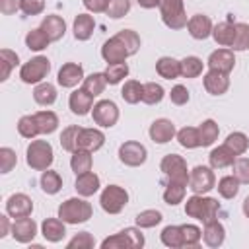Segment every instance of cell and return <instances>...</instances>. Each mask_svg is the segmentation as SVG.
<instances>
[{
    "label": "cell",
    "instance_id": "obj_1",
    "mask_svg": "<svg viewBox=\"0 0 249 249\" xmlns=\"http://www.w3.org/2000/svg\"><path fill=\"white\" fill-rule=\"evenodd\" d=\"M220 210V202L212 196H202V195H193L185 202V214L189 218L200 220L202 224L216 220V214Z\"/></svg>",
    "mask_w": 249,
    "mask_h": 249
},
{
    "label": "cell",
    "instance_id": "obj_2",
    "mask_svg": "<svg viewBox=\"0 0 249 249\" xmlns=\"http://www.w3.org/2000/svg\"><path fill=\"white\" fill-rule=\"evenodd\" d=\"M91 214H93L91 204L84 198H78V196L66 198L58 206V218L64 220L66 224H84L91 218Z\"/></svg>",
    "mask_w": 249,
    "mask_h": 249
},
{
    "label": "cell",
    "instance_id": "obj_3",
    "mask_svg": "<svg viewBox=\"0 0 249 249\" xmlns=\"http://www.w3.org/2000/svg\"><path fill=\"white\" fill-rule=\"evenodd\" d=\"M53 160H54V152L47 140H31L25 152V161L31 169L45 171L53 165Z\"/></svg>",
    "mask_w": 249,
    "mask_h": 249
},
{
    "label": "cell",
    "instance_id": "obj_4",
    "mask_svg": "<svg viewBox=\"0 0 249 249\" xmlns=\"http://www.w3.org/2000/svg\"><path fill=\"white\" fill-rule=\"evenodd\" d=\"M160 12H161V21L169 29H183V27H187L189 19H187V12H185L183 0H161Z\"/></svg>",
    "mask_w": 249,
    "mask_h": 249
},
{
    "label": "cell",
    "instance_id": "obj_5",
    "mask_svg": "<svg viewBox=\"0 0 249 249\" xmlns=\"http://www.w3.org/2000/svg\"><path fill=\"white\" fill-rule=\"evenodd\" d=\"M51 72V60L47 56H33L19 68V78L23 84H41Z\"/></svg>",
    "mask_w": 249,
    "mask_h": 249
},
{
    "label": "cell",
    "instance_id": "obj_6",
    "mask_svg": "<svg viewBox=\"0 0 249 249\" xmlns=\"http://www.w3.org/2000/svg\"><path fill=\"white\" fill-rule=\"evenodd\" d=\"M160 169L163 171L167 181L189 185V169H187V161L183 160V156H179V154L163 156V160L160 163Z\"/></svg>",
    "mask_w": 249,
    "mask_h": 249
},
{
    "label": "cell",
    "instance_id": "obj_7",
    "mask_svg": "<svg viewBox=\"0 0 249 249\" xmlns=\"http://www.w3.org/2000/svg\"><path fill=\"white\" fill-rule=\"evenodd\" d=\"M128 202V193L124 187H119V185H107L103 191H101V196H99V204L101 208L107 212V214H119Z\"/></svg>",
    "mask_w": 249,
    "mask_h": 249
},
{
    "label": "cell",
    "instance_id": "obj_8",
    "mask_svg": "<svg viewBox=\"0 0 249 249\" xmlns=\"http://www.w3.org/2000/svg\"><path fill=\"white\" fill-rule=\"evenodd\" d=\"M214 183H216V177H214L212 167L196 165V167H193V171L189 173V189H191L195 195H206L208 191L214 189Z\"/></svg>",
    "mask_w": 249,
    "mask_h": 249
},
{
    "label": "cell",
    "instance_id": "obj_9",
    "mask_svg": "<svg viewBox=\"0 0 249 249\" xmlns=\"http://www.w3.org/2000/svg\"><path fill=\"white\" fill-rule=\"evenodd\" d=\"M91 117H93V123L95 124H99L103 128H111L119 121V107L111 99H101V101L93 103Z\"/></svg>",
    "mask_w": 249,
    "mask_h": 249
},
{
    "label": "cell",
    "instance_id": "obj_10",
    "mask_svg": "<svg viewBox=\"0 0 249 249\" xmlns=\"http://www.w3.org/2000/svg\"><path fill=\"white\" fill-rule=\"evenodd\" d=\"M148 158V150L144 144L136 142V140H128V142H123L119 146V160L121 163L128 165V167H138L146 161Z\"/></svg>",
    "mask_w": 249,
    "mask_h": 249
},
{
    "label": "cell",
    "instance_id": "obj_11",
    "mask_svg": "<svg viewBox=\"0 0 249 249\" xmlns=\"http://www.w3.org/2000/svg\"><path fill=\"white\" fill-rule=\"evenodd\" d=\"M101 56H103V60H105L107 64H115V62H124L130 54H128L126 47L123 45V41H121L117 35H113L111 39H107V41L103 43V47H101Z\"/></svg>",
    "mask_w": 249,
    "mask_h": 249
},
{
    "label": "cell",
    "instance_id": "obj_12",
    "mask_svg": "<svg viewBox=\"0 0 249 249\" xmlns=\"http://www.w3.org/2000/svg\"><path fill=\"white\" fill-rule=\"evenodd\" d=\"M84 78L86 76H84L82 64H78V62H66V64L60 66L58 76H56V82L62 88H76L80 82H84Z\"/></svg>",
    "mask_w": 249,
    "mask_h": 249
},
{
    "label": "cell",
    "instance_id": "obj_13",
    "mask_svg": "<svg viewBox=\"0 0 249 249\" xmlns=\"http://www.w3.org/2000/svg\"><path fill=\"white\" fill-rule=\"evenodd\" d=\"M202 84H204V89L210 93V95H224L230 88V76L226 72H220V70H208L202 78Z\"/></svg>",
    "mask_w": 249,
    "mask_h": 249
},
{
    "label": "cell",
    "instance_id": "obj_14",
    "mask_svg": "<svg viewBox=\"0 0 249 249\" xmlns=\"http://www.w3.org/2000/svg\"><path fill=\"white\" fill-rule=\"evenodd\" d=\"M6 212L12 218H25L31 216L33 212V200L23 195V193H16L6 200Z\"/></svg>",
    "mask_w": 249,
    "mask_h": 249
},
{
    "label": "cell",
    "instance_id": "obj_15",
    "mask_svg": "<svg viewBox=\"0 0 249 249\" xmlns=\"http://www.w3.org/2000/svg\"><path fill=\"white\" fill-rule=\"evenodd\" d=\"M187 29H189V35H191L193 39L204 41V39H208V37L212 35L214 25H212V21H210L208 16H204V14H195V16L189 18Z\"/></svg>",
    "mask_w": 249,
    "mask_h": 249
},
{
    "label": "cell",
    "instance_id": "obj_16",
    "mask_svg": "<svg viewBox=\"0 0 249 249\" xmlns=\"http://www.w3.org/2000/svg\"><path fill=\"white\" fill-rule=\"evenodd\" d=\"M208 68L212 70H220V72H226L230 74L235 66V56H233V51L231 49H216L210 53L208 60H206Z\"/></svg>",
    "mask_w": 249,
    "mask_h": 249
},
{
    "label": "cell",
    "instance_id": "obj_17",
    "mask_svg": "<svg viewBox=\"0 0 249 249\" xmlns=\"http://www.w3.org/2000/svg\"><path fill=\"white\" fill-rule=\"evenodd\" d=\"M37 235V224L33 218H16L12 224V237L19 243H29Z\"/></svg>",
    "mask_w": 249,
    "mask_h": 249
},
{
    "label": "cell",
    "instance_id": "obj_18",
    "mask_svg": "<svg viewBox=\"0 0 249 249\" xmlns=\"http://www.w3.org/2000/svg\"><path fill=\"white\" fill-rule=\"evenodd\" d=\"M148 134H150V138L156 144H167L169 140H173V136L177 134V130H175V124L169 119H156L150 124Z\"/></svg>",
    "mask_w": 249,
    "mask_h": 249
},
{
    "label": "cell",
    "instance_id": "obj_19",
    "mask_svg": "<svg viewBox=\"0 0 249 249\" xmlns=\"http://www.w3.org/2000/svg\"><path fill=\"white\" fill-rule=\"evenodd\" d=\"M68 107H70V111H72L74 115L84 117V115H88V113L93 109V95H89L84 88H80V89H76V91L70 93V97H68Z\"/></svg>",
    "mask_w": 249,
    "mask_h": 249
},
{
    "label": "cell",
    "instance_id": "obj_20",
    "mask_svg": "<svg viewBox=\"0 0 249 249\" xmlns=\"http://www.w3.org/2000/svg\"><path fill=\"white\" fill-rule=\"evenodd\" d=\"M105 144V134L99 128H82L78 136V148L88 152H97Z\"/></svg>",
    "mask_w": 249,
    "mask_h": 249
},
{
    "label": "cell",
    "instance_id": "obj_21",
    "mask_svg": "<svg viewBox=\"0 0 249 249\" xmlns=\"http://www.w3.org/2000/svg\"><path fill=\"white\" fill-rule=\"evenodd\" d=\"M66 222L60 220V218H45L43 224H41V233L47 241L51 243H58L64 239L66 235Z\"/></svg>",
    "mask_w": 249,
    "mask_h": 249
},
{
    "label": "cell",
    "instance_id": "obj_22",
    "mask_svg": "<svg viewBox=\"0 0 249 249\" xmlns=\"http://www.w3.org/2000/svg\"><path fill=\"white\" fill-rule=\"evenodd\" d=\"M99 187H101V181L93 171H86V173L76 175L74 189H76V193L80 196H91V195H95L99 191Z\"/></svg>",
    "mask_w": 249,
    "mask_h": 249
},
{
    "label": "cell",
    "instance_id": "obj_23",
    "mask_svg": "<svg viewBox=\"0 0 249 249\" xmlns=\"http://www.w3.org/2000/svg\"><path fill=\"white\" fill-rule=\"evenodd\" d=\"M41 29L47 33V37H49L51 41H58V39H62L64 33H66V23H64V19H62L60 16L51 14V16H45V18H43Z\"/></svg>",
    "mask_w": 249,
    "mask_h": 249
},
{
    "label": "cell",
    "instance_id": "obj_24",
    "mask_svg": "<svg viewBox=\"0 0 249 249\" xmlns=\"http://www.w3.org/2000/svg\"><path fill=\"white\" fill-rule=\"evenodd\" d=\"M202 239L208 247H220L226 239V230L224 226L218 222V220H210L204 224V230H202Z\"/></svg>",
    "mask_w": 249,
    "mask_h": 249
},
{
    "label": "cell",
    "instance_id": "obj_25",
    "mask_svg": "<svg viewBox=\"0 0 249 249\" xmlns=\"http://www.w3.org/2000/svg\"><path fill=\"white\" fill-rule=\"evenodd\" d=\"M93 29H95V21L89 14H78L74 18L72 31H74V37L78 41H88L93 35Z\"/></svg>",
    "mask_w": 249,
    "mask_h": 249
},
{
    "label": "cell",
    "instance_id": "obj_26",
    "mask_svg": "<svg viewBox=\"0 0 249 249\" xmlns=\"http://www.w3.org/2000/svg\"><path fill=\"white\" fill-rule=\"evenodd\" d=\"M235 154L226 146V144H222V146H218V148H214L212 152H210V156H208V161H210V167L212 169H224V167H230L233 161H235Z\"/></svg>",
    "mask_w": 249,
    "mask_h": 249
},
{
    "label": "cell",
    "instance_id": "obj_27",
    "mask_svg": "<svg viewBox=\"0 0 249 249\" xmlns=\"http://www.w3.org/2000/svg\"><path fill=\"white\" fill-rule=\"evenodd\" d=\"M156 72L165 80H175L181 76V60H175L173 56H161L156 62Z\"/></svg>",
    "mask_w": 249,
    "mask_h": 249
},
{
    "label": "cell",
    "instance_id": "obj_28",
    "mask_svg": "<svg viewBox=\"0 0 249 249\" xmlns=\"http://www.w3.org/2000/svg\"><path fill=\"white\" fill-rule=\"evenodd\" d=\"M212 37L220 47H231L235 37V23H230V21L216 23L212 29Z\"/></svg>",
    "mask_w": 249,
    "mask_h": 249
},
{
    "label": "cell",
    "instance_id": "obj_29",
    "mask_svg": "<svg viewBox=\"0 0 249 249\" xmlns=\"http://www.w3.org/2000/svg\"><path fill=\"white\" fill-rule=\"evenodd\" d=\"M33 99H35V103H39L43 107L53 105L56 101V88L53 84H49V82H41L33 89Z\"/></svg>",
    "mask_w": 249,
    "mask_h": 249
},
{
    "label": "cell",
    "instance_id": "obj_30",
    "mask_svg": "<svg viewBox=\"0 0 249 249\" xmlns=\"http://www.w3.org/2000/svg\"><path fill=\"white\" fill-rule=\"evenodd\" d=\"M70 167L76 175L80 173H86V171H91V152L88 150H76L72 152V158H70Z\"/></svg>",
    "mask_w": 249,
    "mask_h": 249
},
{
    "label": "cell",
    "instance_id": "obj_31",
    "mask_svg": "<svg viewBox=\"0 0 249 249\" xmlns=\"http://www.w3.org/2000/svg\"><path fill=\"white\" fill-rule=\"evenodd\" d=\"M39 183H41L43 193H47V195H56L62 189V177L56 171H53V169H45L41 173Z\"/></svg>",
    "mask_w": 249,
    "mask_h": 249
},
{
    "label": "cell",
    "instance_id": "obj_32",
    "mask_svg": "<svg viewBox=\"0 0 249 249\" xmlns=\"http://www.w3.org/2000/svg\"><path fill=\"white\" fill-rule=\"evenodd\" d=\"M105 86H107V80H105V74L103 72H93V74L86 76L84 82H82V88L89 95H93V97H97L99 93H103Z\"/></svg>",
    "mask_w": 249,
    "mask_h": 249
},
{
    "label": "cell",
    "instance_id": "obj_33",
    "mask_svg": "<svg viewBox=\"0 0 249 249\" xmlns=\"http://www.w3.org/2000/svg\"><path fill=\"white\" fill-rule=\"evenodd\" d=\"M142 93H144V84H140L138 80L124 82V86L121 89V97L130 105H136L138 101H142Z\"/></svg>",
    "mask_w": 249,
    "mask_h": 249
},
{
    "label": "cell",
    "instance_id": "obj_34",
    "mask_svg": "<svg viewBox=\"0 0 249 249\" xmlns=\"http://www.w3.org/2000/svg\"><path fill=\"white\" fill-rule=\"evenodd\" d=\"M218 134H220V128H218L216 121H212V119H206V121H202V123H200V126H198L200 146H212V144L216 142Z\"/></svg>",
    "mask_w": 249,
    "mask_h": 249
},
{
    "label": "cell",
    "instance_id": "obj_35",
    "mask_svg": "<svg viewBox=\"0 0 249 249\" xmlns=\"http://www.w3.org/2000/svg\"><path fill=\"white\" fill-rule=\"evenodd\" d=\"M239 179L235 177V175H224L220 181H218V193H220V196L222 198H235L237 196V193H239Z\"/></svg>",
    "mask_w": 249,
    "mask_h": 249
},
{
    "label": "cell",
    "instance_id": "obj_36",
    "mask_svg": "<svg viewBox=\"0 0 249 249\" xmlns=\"http://www.w3.org/2000/svg\"><path fill=\"white\" fill-rule=\"evenodd\" d=\"M160 237H161V243L165 247H171V249L183 247V231H181V226H165L161 230Z\"/></svg>",
    "mask_w": 249,
    "mask_h": 249
},
{
    "label": "cell",
    "instance_id": "obj_37",
    "mask_svg": "<svg viewBox=\"0 0 249 249\" xmlns=\"http://www.w3.org/2000/svg\"><path fill=\"white\" fill-rule=\"evenodd\" d=\"M49 43H51V39L47 37V33L41 27H35L31 31H27V35H25V45L29 51H43L49 47Z\"/></svg>",
    "mask_w": 249,
    "mask_h": 249
},
{
    "label": "cell",
    "instance_id": "obj_38",
    "mask_svg": "<svg viewBox=\"0 0 249 249\" xmlns=\"http://www.w3.org/2000/svg\"><path fill=\"white\" fill-rule=\"evenodd\" d=\"M19 56L10 51V49H2L0 51V82H6L10 78V72L14 66H18Z\"/></svg>",
    "mask_w": 249,
    "mask_h": 249
},
{
    "label": "cell",
    "instance_id": "obj_39",
    "mask_svg": "<svg viewBox=\"0 0 249 249\" xmlns=\"http://www.w3.org/2000/svg\"><path fill=\"white\" fill-rule=\"evenodd\" d=\"M177 140L183 148L187 150H193V148H198L200 146V136H198V128L195 126H183L177 130Z\"/></svg>",
    "mask_w": 249,
    "mask_h": 249
},
{
    "label": "cell",
    "instance_id": "obj_40",
    "mask_svg": "<svg viewBox=\"0 0 249 249\" xmlns=\"http://www.w3.org/2000/svg\"><path fill=\"white\" fill-rule=\"evenodd\" d=\"M105 80H107V84H111V86H117V84H121L126 76H128V64L126 62H115V64H107V68H105Z\"/></svg>",
    "mask_w": 249,
    "mask_h": 249
},
{
    "label": "cell",
    "instance_id": "obj_41",
    "mask_svg": "<svg viewBox=\"0 0 249 249\" xmlns=\"http://www.w3.org/2000/svg\"><path fill=\"white\" fill-rule=\"evenodd\" d=\"M35 119H37L41 134H53L58 128V117L53 111H39L35 113Z\"/></svg>",
    "mask_w": 249,
    "mask_h": 249
},
{
    "label": "cell",
    "instance_id": "obj_42",
    "mask_svg": "<svg viewBox=\"0 0 249 249\" xmlns=\"http://www.w3.org/2000/svg\"><path fill=\"white\" fill-rule=\"evenodd\" d=\"M80 130H82V126H78V124H70V126H66L64 130H62V134H60V146H62V150H66V152H76L78 150V136H80Z\"/></svg>",
    "mask_w": 249,
    "mask_h": 249
},
{
    "label": "cell",
    "instance_id": "obj_43",
    "mask_svg": "<svg viewBox=\"0 0 249 249\" xmlns=\"http://www.w3.org/2000/svg\"><path fill=\"white\" fill-rule=\"evenodd\" d=\"M185 189H187V185H183V183H171V181H167V187H165V191H163V200H165V204L177 206L179 202H183V198H185Z\"/></svg>",
    "mask_w": 249,
    "mask_h": 249
},
{
    "label": "cell",
    "instance_id": "obj_44",
    "mask_svg": "<svg viewBox=\"0 0 249 249\" xmlns=\"http://www.w3.org/2000/svg\"><path fill=\"white\" fill-rule=\"evenodd\" d=\"M18 132H19V136L29 138V140H33L37 134H41L35 115H23V117L18 121Z\"/></svg>",
    "mask_w": 249,
    "mask_h": 249
},
{
    "label": "cell",
    "instance_id": "obj_45",
    "mask_svg": "<svg viewBox=\"0 0 249 249\" xmlns=\"http://www.w3.org/2000/svg\"><path fill=\"white\" fill-rule=\"evenodd\" d=\"M204 62L198 56H185L181 60V76L183 78H198L202 74Z\"/></svg>",
    "mask_w": 249,
    "mask_h": 249
},
{
    "label": "cell",
    "instance_id": "obj_46",
    "mask_svg": "<svg viewBox=\"0 0 249 249\" xmlns=\"http://www.w3.org/2000/svg\"><path fill=\"white\" fill-rule=\"evenodd\" d=\"M224 144H226L235 156H241V154H245L247 148H249V138H247L243 132L237 130V132H230Z\"/></svg>",
    "mask_w": 249,
    "mask_h": 249
},
{
    "label": "cell",
    "instance_id": "obj_47",
    "mask_svg": "<svg viewBox=\"0 0 249 249\" xmlns=\"http://www.w3.org/2000/svg\"><path fill=\"white\" fill-rule=\"evenodd\" d=\"M163 95H165V91H163V88H161L160 84H156V82L144 84L142 101H144L146 105H156V103H160V101L163 99Z\"/></svg>",
    "mask_w": 249,
    "mask_h": 249
},
{
    "label": "cell",
    "instance_id": "obj_48",
    "mask_svg": "<svg viewBox=\"0 0 249 249\" xmlns=\"http://www.w3.org/2000/svg\"><path fill=\"white\" fill-rule=\"evenodd\" d=\"M134 220H136V226H138V228H154V226H158V224L163 220V216H161L160 210L148 208V210L138 212V216H136Z\"/></svg>",
    "mask_w": 249,
    "mask_h": 249
},
{
    "label": "cell",
    "instance_id": "obj_49",
    "mask_svg": "<svg viewBox=\"0 0 249 249\" xmlns=\"http://www.w3.org/2000/svg\"><path fill=\"white\" fill-rule=\"evenodd\" d=\"M249 49V23H235V37L231 43V51H247Z\"/></svg>",
    "mask_w": 249,
    "mask_h": 249
},
{
    "label": "cell",
    "instance_id": "obj_50",
    "mask_svg": "<svg viewBox=\"0 0 249 249\" xmlns=\"http://www.w3.org/2000/svg\"><path fill=\"white\" fill-rule=\"evenodd\" d=\"M117 37L123 41V45L126 47V51H128L130 56L138 53V49H140V37H138L136 31H132V29H121L117 33Z\"/></svg>",
    "mask_w": 249,
    "mask_h": 249
},
{
    "label": "cell",
    "instance_id": "obj_51",
    "mask_svg": "<svg viewBox=\"0 0 249 249\" xmlns=\"http://www.w3.org/2000/svg\"><path fill=\"white\" fill-rule=\"evenodd\" d=\"M181 231H183V247H196L200 237H202V231L198 226L195 224H183L181 226Z\"/></svg>",
    "mask_w": 249,
    "mask_h": 249
},
{
    "label": "cell",
    "instance_id": "obj_52",
    "mask_svg": "<svg viewBox=\"0 0 249 249\" xmlns=\"http://www.w3.org/2000/svg\"><path fill=\"white\" fill-rule=\"evenodd\" d=\"M101 247H103V249H124V247L132 249V243H130V239L126 237V233L121 230L119 233H115V235H111V237H105V239L101 241Z\"/></svg>",
    "mask_w": 249,
    "mask_h": 249
},
{
    "label": "cell",
    "instance_id": "obj_53",
    "mask_svg": "<svg viewBox=\"0 0 249 249\" xmlns=\"http://www.w3.org/2000/svg\"><path fill=\"white\" fill-rule=\"evenodd\" d=\"M130 12V0H109L105 14L113 19H119Z\"/></svg>",
    "mask_w": 249,
    "mask_h": 249
},
{
    "label": "cell",
    "instance_id": "obj_54",
    "mask_svg": "<svg viewBox=\"0 0 249 249\" xmlns=\"http://www.w3.org/2000/svg\"><path fill=\"white\" fill-rule=\"evenodd\" d=\"M95 245V239H93V235L89 233V231H80V233H76L68 243H66V247L68 249H91Z\"/></svg>",
    "mask_w": 249,
    "mask_h": 249
},
{
    "label": "cell",
    "instance_id": "obj_55",
    "mask_svg": "<svg viewBox=\"0 0 249 249\" xmlns=\"http://www.w3.org/2000/svg\"><path fill=\"white\" fill-rule=\"evenodd\" d=\"M16 163H18L16 152L12 148H8V146L0 148V169H2V173H10L16 167Z\"/></svg>",
    "mask_w": 249,
    "mask_h": 249
},
{
    "label": "cell",
    "instance_id": "obj_56",
    "mask_svg": "<svg viewBox=\"0 0 249 249\" xmlns=\"http://www.w3.org/2000/svg\"><path fill=\"white\" fill-rule=\"evenodd\" d=\"M231 167H233V175L239 179V183L249 185V158H235Z\"/></svg>",
    "mask_w": 249,
    "mask_h": 249
},
{
    "label": "cell",
    "instance_id": "obj_57",
    "mask_svg": "<svg viewBox=\"0 0 249 249\" xmlns=\"http://www.w3.org/2000/svg\"><path fill=\"white\" fill-rule=\"evenodd\" d=\"M169 99H171L173 105H187L189 99H191V95H189V89H187L185 86L177 84V86L171 88V91H169Z\"/></svg>",
    "mask_w": 249,
    "mask_h": 249
},
{
    "label": "cell",
    "instance_id": "obj_58",
    "mask_svg": "<svg viewBox=\"0 0 249 249\" xmlns=\"http://www.w3.org/2000/svg\"><path fill=\"white\" fill-rule=\"evenodd\" d=\"M45 10V0H21V12L25 16H37Z\"/></svg>",
    "mask_w": 249,
    "mask_h": 249
},
{
    "label": "cell",
    "instance_id": "obj_59",
    "mask_svg": "<svg viewBox=\"0 0 249 249\" xmlns=\"http://www.w3.org/2000/svg\"><path fill=\"white\" fill-rule=\"evenodd\" d=\"M123 231H124L126 237L130 239L132 249H142V247H144V235H142V231H140L138 226H136V228H124Z\"/></svg>",
    "mask_w": 249,
    "mask_h": 249
},
{
    "label": "cell",
    "instance_id": "obj_60",
    "mask_svg": "<svg viewBox=\"0 0 249 249\" xmlns=\"http://www.w3.org/2000/svg\"><path fill=\"white\" fill-rule=\"evenodd\" d=\"M18 10H21V0H0V12L2 14L12 16Z\"/></svg>",
    "mask_w": 249,
    "mask_h": 249
},
{
    "label": "cell",
    "instance_id": "obj_61",
    "mask_svg": "<svg viewBox=\"0 0 249 249\" xmlns=\"http://www.w3.org/2000/svg\"><path fill=\"white\" fill-rule=\"evenodd\" d=\"M82 2H84L86 10H89L93 14H101V12L107 10V2L109 0H82Z\"/></svg>",
    "mask_w": 249,
    "mask_h": 249
},
{
    "label": "cell",
    "instance_id": "obj_62",
    "mask_svg": "<svg viewBox=\"0 0 249 249\" xmlns=\"http://www.w3.org/2000/svg\"><path fill=\"white\" fill-rule=\"evenodd\" d=\"M8 233H12L10 218H8L6 214H0V237H6Z\"/></svg>",
    "mask_w": 249,
    "mask_h": 249
},
{
    "label": "cell",
    "instance_id": "obj_63",
    "mask_svg": "<svg viewBox=\"0 0 249 249\" xmlns=\"http://www.w3.org/2000/svg\"><path fill=\"white\" fill-rule=\"evenodd\" d=\"M161 0H138V6L144 10H152V8H160Z\"/></svg>",
    "mask_w": 249,
    "mask_h": 249
},
{
    "label": "cell",
    "instance_id": "obj_64",
    "mask_svg": "<svg viewBox=\"0 0 249 249\" xmlns=\"http://www.w3.org/2000/svg\"><path fill=\"white\" fill-rule=\"evenodd\" d=\"M243 214H245V216L249 218V196H247V198L243 200Z\"/></svg>",
    "mask_w": 249,
    "mask_h": 249
}]
</instances>
